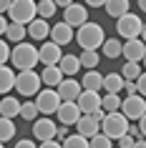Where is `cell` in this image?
I'll list each match as a JSON object with an SVG mask.
<instances>
[{
  "label": "cell",
  "instance_id": "obj_42",
  "mask_svg": "<svg viewBox=\"0 0 146 148\" xmlns=\"http://www.w3.org/2000/svg\"><path fill=\"white\" fill-rule=\"evenodd\" d=\"M38 148H61V143H58V140H46V143H40Z\"/></svg>",
  "mask_w": 146,
  "mask_h": 148
},
{
  "label": "cell",
  "instance_id": "obj_48",
  "mask_svg": "<svg viewBox=\"0 0 146 148\" xmlns=\"http://www.w3.org/2000/svg\"><path fill=\"white\" fill-rule=\"evenodd\" d=\"M0 148H5V146H3V143H0Z\"/></svg>",
  "mask_w": 146,
  "mask_h": 148
},
{
  "label": "cell",
  "instance_id": "obj_40",
  "mask_svg": "<svg viewBox=\"0 0 146 148\" xmlns=\"http://www.w3.org/2000/svg\"><path fill=\"white\" fill-rule=\"evenodd\" d=\"M15 148H38V146H35L30 138H20V140L15 143Z\"/></svg>",
  "mask_w": 146,
  "mask_h": 148
},
{
  "label": "cell",
  "instance_id": "obj_15",
  "mask_svg": "<svg viewBox=\"0 0 146 148\" xmlns=\"http://www.w3.org/2000/svg\"><path fill=\"white\" fill-rule=\"evenodd\" d=\"M48 40H51V43H55L58 48L68 45L71 40H73V28H68L66 23H55L53 28H51V33H48Z\"/></svg>",
  "mask_w": 146,
  "mask_h": 148
},
{
  "label": "cell",
  "instance_id": "obj_5",
  "mask_svg": "<svg viewBox=\"0 0 146 148\" xmlns=\"http://www.w3.org/2000/svg\"><path fill=\"white\" fill-rule=\"evenodd\" d=\"M8 18H10V23L28 25L30 20H35V0H10Z\"/></svg>",
  "mask_w": 146,
  "mask_h": 148
},
{
  "label": "cell",
  "instance_id": "obj_16",
  "mask_svg": "<svg viewBox=\"0 0 146 148\" xmlns=\"http://www.w3.org/2000/svg\"><path fill=\"white\" fill-rule=\"evenodd\" d=\"M55 116H58V121H61V125H76L78 118H81V110H78L76 103H61L58 106V110H55Z\"/></svg>",
  "mask_w": 146,
  "mask_h": 148
},
{
  "label": "cell",
  "instance_id": "obj_45",
  "mask_svg": "<svg viewBox=\"0 0 146 148\" xmlns=\"http://www.w3.org/2000/svg\"><path fill=\"white\" fill-rule=\"evenodd\" d=\"M8 5H10V0H0V15L8 13Z\"/></svg>",
  "mask_w": 146,
  "mask_h": 148
},
{
  "label": "cell",
  "instance_id": "obj_27",
  "mask_svg": "<svg viewBox=\"0 0 146 148\" xmlns=\"http://www.w3.org/2000/svg\"><path fill=\"white\" fill-rule=\"evenodd\" d=\"M98 60H101L98 50H81V55H78V63L86 70H96L98 68Z\"/></svg>",
  "mask_w": 146,
  "mask_h": 148
},
{
  "label": "cell",
  "instance_id": "obj_17",
  "mask_svg": "<svg viewBox=\"0 0 146 148\" xmlns=\"http://www.w3.org/2000/svg\"><path fill=\"white\" fill-rule=\"evenodd\" d=\"M55 68L61 70L63 78H73L78 70H81V63H78V55H71V53H63L61 60H58V65Z\"/></svg>",
  "mask_w": 146,
  "mask_h": 148
},
{
  "label": "cell",
  "instance_id": "obj_29",
  "mask_svg": "<svg viewBox=\"0 0 146 148\" xmlns=\"http://www.w3.org/2000/svg\"><path fill=\"white\" fill-rule=\"evenodd\" d=\"M118 106H121V95H116V93L101 95V110L103 113H118Z\"/></svg>",
  "mask_w": 146,
  "mask_h": 148
},
{
  "label": "cell",
  "instance_id": "obj_7",
  "mask_svg": "<svg viewBox=\"0 0 146 148\" xmlns=\"http://www.w3.org/2000/svg\"><path fill=\"white\" fill-rule=\"evenodd\" d=\"M118 113H121L126 121H138V118H144L146 116V101H144V95H126V98H121Z\"/></svg>",
  "mask_w": 146,
  "mask_h": 148
},
{
  "label": "cell",
  "instance_id": "obj_46",
  "mask_svg": "<svg viewBox=\"0 0 146 148\" xmlns=\"http://www.w3.org/2000/svg\"><path fill=\"white\" fill-rule=\"evenodd\" d=\"M131 148H146V143H144V138H141V140H134V146H131Z\"/></svg>",
  "mask_w": 146,
  "mask_h": 148
},
{
  "label": "cell",
  "instance_id": "obj_3",
  "mask_svg": "<svg viewBox=\"0 0 146 148\" xmlns=\"http://www.w3.org/2000/svg\"><path fill=\"white\" fill-rule=\"evenodd\" d=\"M116 33L121 35L123 40H134V38H141L144 40V20L138 13H126L116 20Z\"/></svg>",
  "mask_w": 146,
  "mask_h": 148
},
{
  "label": "cell",
  "instance_id": "obj_20",
  "mask_svg": "<svg viewBox=\"0 0 146 148\" xmlns=\"http://www.w3.org/2000/svg\"><path fill=\"white\" fill-rule=\"evenodd\" d=\"M18 110H20V101H18L15 95H3L0 98V118H13L18 116Z\"/></svg>",
  "mask_w": 146,
  "mask_h": 148
},
{
  "label": "cell",
  "instance_id": "obj_2",
  "mask_svg": "<svg viewBox=\"0 0 146 148\" xmlns=\"http://www.w3.org/2000/svg\"><path fill=\"white\" fill-rule=\"evenodd\" d=\"M10 63L13 68L20 73V70H33L35 63H38V48H33L30 43H18L13 50H10Z\"/></svg>",
  "mask_w": 146,
  "mask_h": 148
},
{
  "label": "cell",
  "instance_id": "obj_10",
  "mask_svg": "<svg viewBox=\"0 0 146 148\" xmlns=\"http://www.w3.org/2000/svg\"><path fill=\"white\" fill-rule=\"evenodd\" d=\"M63 23L68 28H81L83 23H88V8L81 3H71L68 8H63Z\"/></svg>",
  "mask_w": 146,
  "mask_h": 148
},
{
  "label": "cell",
  "instance_id": "obj_49",
  "mask_svg": "<svg viewBox=\"0 0 146 148\" xmlns=\"http://www.w3.org/2000/svg\"><path fill=\"white\" fill-rule=\"evenodd\" d=\"M35 3H38V0H35Z\"/></svg>",
  "mask_w": 146,
  "mask_h": 148
},
{
  "label": "cell",
  "instance_id": "obj_11",
  "mask_svg": "<svg viewBox=\"0 0 146 148\" xmlns=\"http://www.w3.org/2000/svg\"><path fill=\"white\" fill-rule=\"evenodd\" d=\"M76 106H78V110H81V116H93L96 110H101V93L81 90V95L76 98Z\"/></svg>",
  "mask_w": 146,
  "mask_h": 148
},
{
  "label": "cell",
  "instance_id": "obj_37",
  "mask_svg": "<svg viewBox=\"0 0 146 148\" xmlns=\"http://www.w3.org/2000/svg\"><path fill=\"white\" fill-rule=\"evenodd\" d=\"M134 86H136V95H144L146 93V75H144V73L134 80Z\"/></svg>",
  "mask_w": 146,
  "mask_h": 148
},
{
  "label": "cell",
  "instance_id": "obj_23",
  "mask_svg": "<svg viewBox=\"0 0 146 148\" xmlns=\"http://www.w3.org/2000/svg\"><path fill=\"white\" fill-rule=\"evenodd\" d=\"M38 75H40V86H46V88H55V86L63 80L61 70L55 68V65H46V68L40 70Z\"/></svg>",
  "mask_w": 146,
  "mask_h": 148
},
{
  "label": "cell",
  "instance_id": "obj_13",
  "mask_svg": "<svg viewBox=\"0 0 146 148\" xmlns=\"http://www.w3.org/2000/svg\"><path fill=\"white\" fill-rule=\"evenodd\" d=\"M55 93H58L61 103H76V98L81 95V83L76 78H63L55 86Z\"/></svg>",
  "mask_w": 146,
  "mask_h": 148
},
{
  "label": "cell",
  "instance_id": "obj_36",
  "mask_svg": "<svg viewBox=\"0 0 146 148\" xmlns=\"http://www.w3.org/2000/svg\"><path fill=\"white\" fill-rule=\"evenodd\" d=\"M8 58H10L8 40H3V38H0V65H8Z\"/></svg>",
  "mask_w": 146,
  "mask_h": 148
},
{
  "label": "cell",
  "instance_id": "obj_19",
  "mask_svg": "<svg viewBox=\"0 0 146 148\" xmlns=\"http://www.w3.org/2000/svg\"><path fill=\"white\" fill-rule=\"evenodd\" d=\"M76 133H78V136H83L86 140L93 138V136L98 133V121H93L91 116H81V118H78V123H76Z\"/></svg>",
  "mask_w": 146,
  "mask_h": 148
},
{
  "label": "cell",
  "instance_id": "obj_1",
  "mask_svg": "<svg viewBox=\"0 0 146 148\" xmlns=\"http://www.w3.org/2000/svg\"><path fill=\"white\" fill-rule=\"evenodd\" d=\"M73 40L81 45V50H98L103 45V40H106V33H103V28L98 23L88 20L78 30H73Z\"/></svg>",
  "mask_w": 146,
  "mask_h": 148
},
{
  "label": "cell",
  "instance_id": "obj_26",
  "mask_svg": "<svg viewBox=\"0 0 146 148\" xmlns=\"http://www.w3.org/2000/svg\"><path fill=\"white\" fill-rule=\"evenodd\" d=\"M55 13H58V8L53 5V0H38L35 3V18H40V20H51Z\"/></svg>",
  "mask_w": 146,
  "mask_h": 148
},
{
  "label": "cell",
  "instance_id": "obj_33",
  "mask_svg": "<svg viewBox=\"0 0 146 148\" xmlns=\"http://www.w3.org/2000/svg\"><path fill=\"white\" fill-rule=\"evenodd\" d=\"M18 116L23 118V121H35L38 118V108H35V103L33 101H25V103H20V110H18Z\"/></svg>",
  "mask_w": 146,
  "mask_h": 148
},
{
  "label": "cell",
  "instance_id": "obj_30",
  "mask_svg": "<svg viewBox=\"0 0 146 148\" xmlns=\"http://www.w3.org/2000/svg\"><path fill=\"white\" fill-rule=\"evenodd\" d=\"M15 123H13V121H10V118H0V143H3V146H5V143H8V140H13L15 138Z\"/></svg>",
  "mask_w": 146,
  "mask_h": 148
},
{
  "label": "cell",
  "instance_id": "obj_8",
  "mask_svg": "<svg viewBox=\"0 0 146 148\" xmlns=\"http://www.w3.org/2000/svg\"><path fill=\"white\" fill-rule=\"evenodd\" d=\"M35 108H38V113H43V116H51V113H55L58 110V106H61V98H58V93H55V88H40L38 93H35Z\"/></svg>",
  "mask_w": 146,
  "mask_h": 148
},
{
  "label": "cell",
  "instance_id": "obj_34",
  "mask_svg": "<svg viewBox=\"0 0 146 148\" xmlns=\"http://www.w3.org/2000/svg\"><path fill=\"white\" fill-rule=\"evenodd\" d=\"M61 148H88V140L78 133H71L66 140H61Z\"/></svg>",
  "mask_w": 146,
  "mask_h": 148
},
{
  "label": "cell",
  "instance_id": "obj_24",
  "mask_svg": "<svg viewBox=\"0 0 146 148\" xmlns=\"http://www.w3.org/2000/svg\"><path fill=\"white\" fill-rule=\"evenodd\" d=\"M15 86V70L8 68V65H0V93L8 95Z\"/></svg>",
  "mask_w": 146,
  "mask_h": 148
},
{
  "label": "cell",
  "instance_id": "obj_41",
  "mask_svg": "<svg viewBox=\"0 0 146 148\" xmlns=\"http://www.w3.org/2000/svg\"><path fill=\"white\" fill-rule=\"evenodd\" d=\"M106 0H86V8H103Z\"/></svg>",
  "mask_w": 146,
  "mask_h": 148
},
{
  "label": "cell",
  "instance_id": "obj_21",
  "mask_svg": "<svg viewBox=\"0 0 146 148\" xmlns=\"http://www.w3.org/2000/svg\"><path fill=\"white\" fill-rule=\"evenodd\" d=\"M103 10H106L108 18H116V20H118L121 15H126L131 10V3L129 0H106V3H103Z\"/></svg>",
  "mask_w": 146,
  "mask_h": 148
},
{
  "label": "cell",
  "instance_id": "obj_28",
  "mask_svg": "<svg viewBox=\"0 0 146 148\" xmlns=\"http://www.w3.org/2000/svg\"><path fill=\"white\" fill-rule=\"evenodd\" d=\"M101 53L106 55L108 60L118 58V55H121V40H118V38H106V40H103V45H101Z\"/></svg>",
  "mask_w": 146,
  "mask_h": 148
},
{
  "label": "cell",
  "instance_id": "obj_22",
  "mask_svg": "<svg viewBox=\"0 0 146 148\" xmlns=\"http://www.w3.org/2000/svg\"><path fill=\"white\" fill-rule=\"evenodd\" d=\"M101 83H103V75H101L98 70H86L83 78H81V90H93V93H98Z\"/></svg>",
  "mask_w": 146,
  "mask_h": 148
},
{
  "label": "cell",
  "instance_id": "obj_12",
  "mask_svg": "<svg viewBox=\"0 0 146 148\" xmlns=\"http://www.w3.org/2000/svg\"><path fill=\"white\" fill-rule=\"evenodd\" d=\"M121 55L126 58V63H141L146 58V45L141 38H134V40H126L121 43Z\"/></svg>",
  "mask_w": 146,
  "mask_h": 148
},
{
  "label": "cell",
  "instance_id": "obj_47",
  "mask_svg": "<svg viewBox=\"0 0 146 148\" xmlns=\"http://www.w3.org/2000/svg\"><path fill=\"white\" fill-rule=\"evenodd\" d=\"M136 5H138V10L144 13V10H146V0H136Z\"/></svg>",
  "mask_w": 146,
  "mask_h": 148
},
{
  "label": "cell",
  "instance_id": "obj_31",
  "mask_svg": "<svg viewBox=\"0 0 146 148\" xmlns=\"http://www.w3.org/2000/svg\"><path fill=\"white\" fill-rule=\"evenodd\" d=\"M5 38L10 40V43H23L25 40V25H18V23H8V28H5Z\"/></svg>",
  "mask_w": 146,
  "mask_h": 148
},
{
  "label": "cell",
  "instance_id": "obj_32",
  "mask_svg": "<svg viewBox=\"0 0 146 148\" xmlns=\"http://www.w3.org/2000/svg\"><path fill=\"white\" fill-rule=\"evenodd\" d=\"M118 75L123 80H136L141 75V63H123V68L118 70Z\"/></svg>",
  "mask_w": 146,
  "mask_h": 148
},
{
  "label": "cell",
  "instance_id": "obj_35",
  "mask_svg": "<svg viewBox=\"0 0 146 148\" xmlns=\"http://www.w3.org/2000/svg\"><path fill=\"white\" fill-rule=\"evenodd\" d=\"M113 140H108L103 133H96L93 138H88V148H111Z\"/></svg>",
  "mask_w": 146,
  "mask_h": 148
},
{
  "label": "cell",
  "instance_id": "obj_44",
  "mask_svg": "<svg viewBox=\"0 0 146 148\" xmlns=\"http://www.w3.org/2000/svg\"><path fill=\"white\" fill-rule=\"evenodd\" d=\"M71 3H73V0H53V5H55V8H68Z\"/></svg>",
  "mask_w": 146,
  "mask_h": 148
},
{
  "label": "cell",
  "instance_id": "obj_4",
  "mask_svg": "<svg viewBox=\"0 0 146 148\" xmlns=\"http://www.w3.org/2000/svg\"><path fill=\"white\" fill-rule=\"evenodd\" d=\"M126 128H129V121L121 113H106V118L98 123V133H103L108 140H118L121 136H126Z\"/></svg>",
  "mask_w": 146,
  "mask_h": 148
},
{
  "label": "cell",
  "instance_id": "obj_6",
  "mask_svg": "<svg viewBox=\"0 0 146 148\" xmlns=\"http://www.w3.org/2000/svg\"><path fill=\"white\" fill-rule=\"evenodd\" d=\"M13 88L20 95L30 98V95H35L40 90V75L35 70H20V73H15V86Z\"/></svg>",
  "mask_w": 146,
  "mask_h": 148
},
{
  "label": "cell",
  "instance_id": "obj_39",
  "mask_svg": "<svg viewBox=\"0 0 146 148\" xmlns=\"http://www.w3.org/2000/svg\"><path fill=\"white\" fill-rule=\"evenodd\" d=\"M134 146V138H131L129 133H126V136H121V138H118V148H131Z\"/></svg>",
  "mask_w": 146,
  "mask_h": 148
},
{
  "label": "cell",
  "instance_id": "obj_18",
  "mask_svg": "<svg viewBox=\"0 0 146 148\" xmlns=\"http://www.w3.org/2000/svg\"><path fill=\"white\" fill-rule=\"evenodd\" d=\"M48 33H51L48 20H40V18H35V20H30V23L25 25V35H30L33 40H43V43H46Z\"/></svg>",
  "mask_w": 146,
  "mask_h": 148
},
{
  "label": "cell",
  "instance_id": "obj_43",
  "mask_svg": "<svg viewBox=\"0 0 146 148\" xmlns=\"http://www.w3.org/2000/svg\"><path fill=\"white\" fill-rule=\"evenodd\" d=\"M5 28H8V18H5V15H0V38L5 35Z\"/></svg>",
  "mask_w": 146,
  "mask_h": 148
},
{
  "label": "cell",
  "instance_id": "obj_14",
  "mask_svg": "<svg viewBox=\"0 0 146 148\" xmlns=\"http://www.w3.org/2000/svg\"><path fill=\"white\" fill-rule=\"evenodd\" d=\"M61 55H63L61 48L55 45V43H51V40H46V43L38 48V63H43V68H46V65H58Z\"/></svg>",
  "mask_w": 146,
  "mask_h": 148
},
{
  "label": "cell",
  "instance_id": "obj_25",
  "mask_svg": "<svg viewBox=\"0 0 146 148\" xmlns=\"http://www.w3.org/2000/svg\"><path fill=\"white\" fill-rule=\"evenodd\" d=\"M101 88L106 90V93H121L123 88V78L118 75V73H108V75H103V83H101Z\"/></svg>",
  "mask_w": 146,
  "mask_h": 148
},
{
  "label": "cell",
  "instance_id": "obj_9",
  "mask_svg": "<svg viewBox=\"0 0 146 148\" xmlns=\"http://www.w3.org/2000/svg\"><path fill=\"white\" fill-rule=\"evenodd\" d=\"M55 121L51 116H38L33 121V138L40 140V143H46V140H53L55 138Z\"/></svg>",
  "mask_w": 146,
  "mask_h": 148
},
{
  "label": "cell",
  "instance_id": "obj_38",
  "mask_svg": "<svg viewBox=\"0 0 146 148\" xmlns=\"http://www.w3.org/2000/svg\"><path fill=\"white\" fill-rule=\"evenodd\" d=\"M68 136H71L68 128H66V125H61V128H55V138H53V140H58V143H61V140H66Z\"/></svg>",
  "mask_w": 146,
  "mask_h": 148
}]
</instances>
